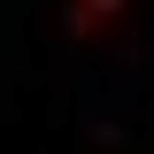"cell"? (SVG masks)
Returning <instances> with one entry per match:
<instances>
[{"mask_svg":"<svg viewBox=\"0 0 154 154\" xmlns=\"http://www.w3.org/2000/svg\"><path fill=\"white\" fill-rule=\"evenodd\" d=\"M123 16V0H77V23H85V31H100V23H116Z\"/></svg>","mask_w":154,"mask_h":154,"instance_id":"cell-1","label":"cell"}]
</instances>
